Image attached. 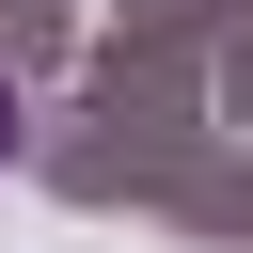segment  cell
Returning <instances> with one entry per match:
<instances>
[{
  "label": "cell",
  "mask_w": 253,
  "mask_h": 253,
  "mask_svg": "<svg viewBox=\"0 0 253 253\" xmlns=\"http://www.w3.org/2000/svg\"><path fill=\"white\" fill-rule=\"evenodd\" d=\"M0 142H16V95H0Z\"/></svg>",
  "instance_id": "1"
}]
</instances>
